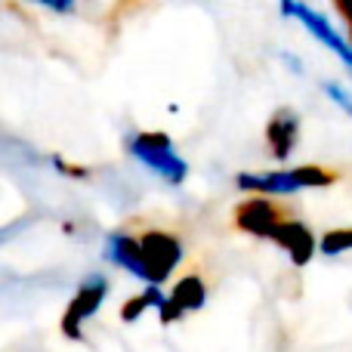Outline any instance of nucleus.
<instances>
[{
  "instance_id": "f257e3e1",
  "label": "nucleus",
  "mask_w": 352,
  "mask_h": 352,
  "mask_svg": "<svg viewBox=\"0 0 352 352\" xmlns=\"http://www.w3.org/2000/svg\"><path fill=\"white\" fill-rule=\"evenodd\" d=\"M337 170L318 164H303L294 170H269V173H238L235 188L256 195H294L300 188H324L337 182Z\"/></svg>"
},
{
  "instance_id": "f03ea898",
  "label": "nucleus",
  "mask_w": 352,
  "mask_h": 352,
  "mask_svg": "<svg viewBox=\"0 0 352 352\" xmlns=\"http://www.w3.org/2000/svg\"><path fill=\"white\" fill-rule=\"evenodd\" d=\"M127 152L133 155L142 167H148V170L158 173L164 182H170V186H179L188 176V164L173 152V142L167 133H130Z\"/></svg>"
},
{
  "instance_id": "7ed1b4c3",
  "label": "nucleus",
  "mask_w": 352,
  "mask_h": 352,
  "mask_svg": "<svg viewBox=\"0 0 352 352\" xmlns=\"http://www.w3.org/2000/svg\"><path fill=\"white\" fill-rule=\"evenodd\" d=\"M105 294H109V278H105L102 272H93L87 275L84 281H80V287L74 291L72 303L65 306V312H62V322H59V331L65 340H84V322L90 316H96L99 306L105 303Z\"/></svg>"
},
{
  "instance_id": "20e7f679",
  "label": "nucleus",
  "mask_w": 352,
  "mask_h": 352,
  "mask_svg": "<svg viewBox=\"0 0 352 352\" xmlns=\"http://www.w3.org/2000/svg\"><path fill=\"white\" fill-rule=\"evenodd\" d=\"M140 248H142V260H146V269H148V285H155V287L170 278V272L182 260V241L173 232H164V229L142 232Z\"/></svg>"
},
{
  "instance_id": "39448f33",
  "label": "nucleus",
  "mask_w": 352,
  "mask_h": 352,
  "mask_svg": "<svg viewBox=\"0 0 352 352\" xmlns=\"http://www.w3.org/2000/svg\"><path fill=\"white\" fill-rule=\"evenodd\" d=\"M281 16L297 19V22L303 25V28L309 31L312 37H316V41H322L324 47H328L331 53H334L337 59H340L343 65H346L349 72H352V43H349L346 37H343L340 31H337L334 25H331L318 10H312V6H306V3H294V0H285V3H281Z\"/></svg>"
},
{
  "instance_id": "423d86ee",
  "label": "nucleus",
  "mask_w": 352,
  "mask_h": 352,
  "mask_svg": "<svg viewBox=\"0 0 352 352\" xmlns=\"http://www.w3.org/2000/svg\"><path fill=\"white\" fill-rule=\"evenodd\" d=\"M285 223L287 219L281 217V207L269 198H248L235 207V229L254 238H275Z\"/></svg>"
},
{
  "instance_id": "0eeeda50",
  "label": "nucleus",
  "mask_w": 352,
  "mask_h": 352,
  "mask_svg": "<svg viewBox=\"0 0 352 352\" xmlns=\"http://www.w3.org/2000/svg\"><path fill=\"white\" fill-rule=\"evenodd\" d=\"M204 303H207V285H204V278H201L198 272L182 275V278L173 285V291L167 294L164 309L158 312V316H161V324H173V322H179V318L186 316V312L201 309Z\"/></svg>"
},
{
  "instance_id": "6e6552de",
  "label": "nucleus",
  "mask_w": 352,
  "mask_h": 352,
  "mask_svg": "<svg viewBox=\"0 0 352 352\" xmlns=\"http://www.w3.org/2000/svg\"><path fill=\"white\" fill-rule=\"evenodd\" d=\"M105 260L115 263L118 269H124V272L136 275V278H142L148 285V269H146V260H142V248H140V238H133L130 232L118 229L111 232L109 238H105Z\"/></svg>"
},
{
  "instance_id": "1a4fd4ad",
  "label": "nucleus",
  "mask_w": 352,
  "mask_h": 352,
  "mask_svg": "<svg viewBox=\"0 0 352 352\" xmlns=\"http://www.w3.org/2000/svg\"><path fill=\"white\" fill-rule=\"evenodd\" d=\"M297 136H300V115L294 109H278L272 111L266 124V142H269V152H272L275 161H287L297 146Z\"/></svg>"
},
{
  "instance_id": "9d476101",
  "label": "nucleus",
  "mask_w": 352,
  "mask_h": 352,
  "mask_svg": "<svg viewBox=\"0 0 352 352\" xmlns=\"http://www.w3.org/2000/svg\"><path fill=\"white\" fill-rule=\"evenodd\" d=\"M272 241L278 244V248H285V254L291 256L294 266H306V263L316 256V250H318L316 235H312L309 226L300 223V219H287V223L275 232Z\"/></svg>"
},
{
  "instance_id": "9b49d317",
  "label": "nucleus",
  "mask_w": 352,
  "mask_h": 352,
  "mask_svg": "<svg viewBox=\"0 0 352 352\" xmlns=\"http://www.w3.org/2000/svg\"><path fill=\"white\" fill-rule=\"evenodd\" d=\"M164 303H167V297L161 294V287H155V285H148L142 294H136V297H130L127 303L121 306V322H127V324H133V322H140V316L146 309H164Z\"/></svg>"
},
{
  "instance_id": "f8f14e48",
  "label": "nucleus",
  "mask_w": 352,
  "mask_h": 352,
  "mask_svg": "<svg viewBox=\"0 0 352 352\" xmlns=\"http://www.w3.org/2000/svg\"><path fill=\"white\" fill-rule=\"evenodd\" d=\"M318 250H322L324 256H340L352 250V229H331L322 235V241H318Z\"/></svg>"
},
{
  "instance_id": "ddd939ff",
  "label": "nucleus",
  "mask_w": 352,
  "mask_h": 352,
  "mask_svg": "<svg viewBox=\"0 0 352 352\" xmlns=\"http://www.w3.org/2000/svg\"><path fill=\"white\" fill-rule=\"evenodd\" d=\"M322 90L328 93V99L337 105V109H343V111H346V115L352 118V93L346 90V87H343V84H337V80H324V84H322Z\"/></svg>"
},
{
  "instance_id": "4468645a",
  "label": "nucleus",
  "mask_w": 352,
  "mask_h": 352,
  "mask_svg": "<svg viewBox=\"0 0 352 352\" xmlns=\"http://www.w3.org/2000/svg\"><path fill=\"white\" fill-rule=\"evenodd\" d=\"M50 164L56 167V170H59L62 176H74V179H87V167H78V164H68L65 158H62V155H50Z\"/></svg>"
},
{
  "instance_id": "2eb2a0df",
  "label": "nucleus",
  "mask_w": 352,
  "mask_h": 352,
  "mask_svg": "<svg viewBox=\"0 0 352 352\" xmlns=\"http://www.w3.org/2000/svg\"><path fill=\"white\" fill-rule=\"evenodd\" d=\"M278 59L285 62V65H287V72H291V74H297V78H303V62H300L294 53H287V50H281V53H278Z\"/></svg>"
},
{
  "instance_id": "dca6fc26",
  "label": "nucleus",
  "mask_w": 352,
  "mask_h": 352,
  "mask_svg": "<svg viewBox=\"0 0 352 352\" xmlns=\"http://www.w3.org/2000/svg\"><path fill=\"white\" fill-rule=\"evenodd\" d=\"M334 10L346 19V28H349V43H352V0H334Z\"/></svg>"
},
{
  "instance_id": "f3484780",
  "label": "nucleus",
  "mask_w": 352,
  "mask_h": 352,
  "mask_svg": "<svg viewBox=\"0 0 352 352\" xmlns=\"http://www.w3.org/2000/svg\"><path fill=\"white\" fill-rule=\"evenodd\" d=\"M47 10H53V12H74V3H59V0H47Z\"/></svg>"
}]
</instances>
